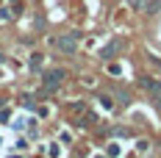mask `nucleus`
Returning <instances> with one entry per match:
<instances>
[{
	"label": "nucleus",
	"instance_id": "2",
	"mask_svg": "<svg viewBox=\"0 0 161 158\" xmlns=\"http://www.w3.org/2000/svg\"><path fill=\"white\" fill-rule=\"evenodd\" d=\"M61 80H64V69H50L47 75H45V83H47V89H56Z\"/></svg>",
	"mask_w": 161,
	"mask_h": 158
},
{
	"label": "nucleus",
	"instance_id": "5",
	"mask_svg": "<svg viewBox=\"0 0 161 158\" xmlns=\"http://www.w3.org/2000/svg\"><path fill=\"white\" fill-rule=\"evenodd\" d=\"M130 6H133V8H142L145 3H142V0H130Z\"/></svg>",
	"mask_w": 161,
	"mask_h": 158
},
{
	"label": "nucleus",
	"instance_id": "1",
	"mask_svg": "<svg viewBox=\"0 0 161 158\" xmlns=\"http://www.w3.org/2000/svg\"><path fill=\"white\" fill-rule=\"evenodd\" d=\"M53 45L61 50L64 56H72V53L78 50V42H75V36H58V39H53Z\"/></svg>",
	"mask_w": 161,
	"mask_h": 158
},
{
	"label": "nucleus",
	"instance_id": "3",
	"mask_svg": "<svg viewBox=\"0 0 161 158\" xmlns=\"http://www.w3.org/2000/svg\"><path fill=\"white\" fill-rule=\"evenodd\" d=\"M142 86H145V89H150V92L156 95V100H161V83H158V80H153V78H145V80H142Z\"/></svg>",
	"mask_w": 161,
	"mask_h": 158
},
{
	"label": "nucleus",
	"instance_id": "4",
	"mask_svg": "<svg viewBox=\"0 0 161 158\" xmlns=\"http://www.w3.org/2000/svg\"><path fill=\"white\" fill-rule=\"evenodd\" d=\"M117 47H119V42H111L108 47L103 50V58H111V53H117Z\"/></svg>",
	"mask_w": 161,
	"mask_h": 158
}]
</instances>
